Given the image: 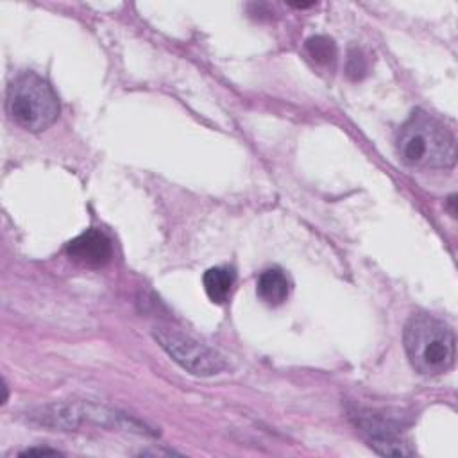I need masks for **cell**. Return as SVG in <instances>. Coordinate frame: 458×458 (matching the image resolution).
Returning <instances> with one entry per match:
<instances>
[{"instance_id": "cell-1", "label": "cell", "mask_w": 458, "mask_h": 458, "mask_svg": "<svg viewBox=\"0 0 458 458\" xmlns=\"http://www.w3.org/2000/svg\"><path fill=\"white\" fill-rule=\"evenodd\" d=\"M397 152L403 163L415 168H451L456 161L454 136L424 111H415L401 127Z\"/></svg>"}, {"instance_id": "cell-2", "label": "cell", "mask_w": 458, "mask_h": 458, "mask_svg": "<svg viewBox=\"0 0 458 458\" xmlns=\"http://www.w3.org/2000/svg\"><path fill=\"white\" fill-rule=\"evenodd\" d=\"M403 340L406 356L419 374L438 376L454 363V333L431 315H413L404 326Z\"/></svg>"}, {"instance_id": "cell-3", "label": "cell", "mask_w": 458, "mask_h": 458, "mask_svg": "<svg viewBox=\"0 0 458 458\" xmlns=\"http://www.w3.org/2000/svg\"><path fill=\"white\" fill-rule=\"evenodd\" d=\"M7 113L23 129L39 132L50 127L59 114V100L52 86L39 75H18L7 89Z\"/></svg>"}, {"instance_id": "cell-4", "label": "cell", "mask_w": 458, "mask_h": 458, "mask_svg": "<svg viewBox=\"0 0 458 458\" xmlns=\"http://www.w3.org/2000/svg\"><path fill=\"white\" fill-rule=\"evenodd\" d=\"M154 338L179 367L193 376H215L227 367L222 354L181 331L159 327Z\"/></svg>"}, {"instance_id": "cell-5", "label": "cell", "mask_w": 458, "mask_h": 458, "mask_svg": "<svg viewBox=\"0 0 458 458\" xmlns=\"http://www.w3.org/2000/svg\"><path fill=\"white\" fill-rule=\"evenodd\" d=\"M111 254H113L111 242L98 229H88L82 234L75 236L66 245V256L72 261L89 268L106 265L111 259Z\"/></svg>"}, {"instance_id": "cell-6", "label": "cell", "mask_w": 458, "mask_h": 458, "mask_svg": "<svg viewBox=\"0 0 458 458\" xmlns=\"http://www.w3.org/2000/svg\"><path fill=\"white\" fill-rule=\"evenodd\" d=\"M256 292L259 299L268 306H279L286 301L290 293V281L283 270L267 268L258 277Z\"/></svg>"}, {"instance_id": "cell-7", "label": "cell", "mask_w": 458, "mask_h": 458, "mask_svg": "<svg viewBox=\"0 0 458 458\" xmlns=\"http://www.w3.org/2000/svg\"><path fill=\"white\" fill-rule=\"evenodd\" d=\"M202 281H204V290L208 297L213 302L222 304L227 301L231 288L234 284V272L233 268H227V267H213L206 270Z\"/></svg>"}, {"instance_id": "cell-8", "label": "cell", "mask_w": 458, "mask_h": 458, "mask_svg": "<svg viewBox=\"0 0 458 458\" xmlns=\"http://www.w3.org/2000/svg\"><path fill=\"white\" fill-rule=\"evenodd\" d=\"M306 50L310 54V57L320 64H327L331 61H335L336 57V45L331 38L327 36H322V34H317V36H311L308 41H306Z\"/></svg>"}, {"instance_id": "cell-9", "label": "cell", "mask_w": 458, "mask_h": 458, "mask_svg": "<svg viewBox=\"0 0 458 458\" xmlns=\"http://www.w3.org/2000/svg\"><path fill=\"white\" fill-rule=\"evenodd\" d=\"M365 73H367V59L361 54V50L352 48L347 57V75L352 81H358V79L365 77Z\"/></svg>"}, {"instance_id": "cell-10", "label": "cell", "mask_w": 458, "mask_h": 458, "mask_svg": "<svg viewBox=\"0 0 458 458\" xmlns=\"http://www.w3.org/2000/svg\"><path fill=\"white\" fill-rule=\"evenodd\" d=\"M32 454H59L54 449H27L21 453V456H32Z\"/></svg>"}, {"instance_id": "cell-11", "label": "cell", "mask_w": 458, "mask_h": 458, "mask_svg": "<svg viewBox=\"0 0 458 458\" xmlns=\"http://www.w3.org/2000/svg\"><path fill=\"white\" fill-rule=\"evenodd\" d=\"M454 199H456L454 195H451V197L447 199V206H449V209H451V215H453V216L456 215V209H454Z\"/></svg>"}]
</instances>
